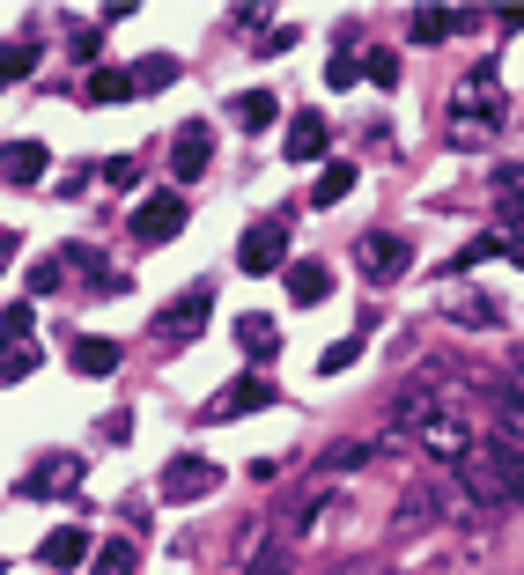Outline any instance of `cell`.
<instances>
[{
    "instance_id": "ac0fdd59",
    "label": "cell",
    "mask_w": 524,
    "mask_h": 575,
    "mask_svg": "<svg viewBox=\"0 0 524 575\" xmlns=\"http://www.w3.org/2000/svg\"><path fill=\"white\" fill-rule=\"evenodd\" d=\"M436 310H444V318H458V325H473V332H495V302L466 296V288H444V296H436Z\"/></svg>"
},
{
    "instance_id": "d6986e66",
    "label": "cell",
    "mask_w": 524,
    "mask_h": 575,
    "mask_svg": "<svg viewBox=\"0 0 524 575\" xmlns=\"http://www.w3.org/2000/svg\"><path fill=\"white\" fill-rule=\"evenodd\" d=\"M81 553H89V531H81V524H59V531H45L37 561H45V568H75Z\"/></svg>"
},
{
    "instance_id": "7bdbcfd3",
    "label": "cell",
    "mask_w": 524,
    "mask_h": 575,
    "mask_svg": "<svg viewBox=\"0 0 524 575\" xmlns=\"http://www.w3.org/2000/svg\"><path fill=\"white\" fill-rule=\"evenodd\" d=\"M0 575H8V561H0Z\"/></svg>"
},
{
    "instance_id": "d4e9b609",
    "label": "cell",
    "mask_w": 524,
    "mask_h": 575,
    "mask_svg": "<svg viewBox=\"0 0 524 575\" xmlns=\"http://www.w3.org/2000/svg\"><path fill=\"white\" fill-rule=\"evenodd\" d=\"M23 75H37V45H30V37H8V45H0V89L23 81Z\"/></svg>"
},
{
    "instance_id": "7a4b0ae2",
    "label": "cell",
    "mask_w": 524,
    "mask_h": 575,
    "mask_svg": "<svg viewBox=\"0 0 524 575\" xmlns=\"http://www.w3.org/2000/svg\"><path fill=\"white\" fill-rule=\"evenodd\" d=\"M495 125H502V81H495V67L480 59L473 75L450 89V119H444V133L458 141V148H480Z\"/></svg>"
},
{
    "instance_id": "7402d4cb",
    "label": "cell",
    "mask_w": 524,
    "mask_h": 575,
    "mask_svg": "<svg viewBox=\"0 0 524 575\" xmlns=\"http://www.w3.org/2000/svg\"><path fill=\"white\" fill-rule=\"evenodd\" d=\"M67 362H75V376H111L125 354H119V340H75V354H67Z\"/></svg>"
},
{
    "instance_id": "484cf974",
    "label": "cell",
    "mask_w": 524,
    "mask_h": 575,
    "mask_svg": "<svg viewBox=\"0 0 524 575\" xmlns=\"http://www.w3.org/2000/svg\"><path fill=\"white\" fill-rule=\"evenodd\" d=\"M348 192H354V163H325V170H318V192H310V200H318V207H340Z\"/></svg>"
},
{
    "instance_id": "f35d334b",
    "label": "cell",
    "mask_w": 524,
    "mask_h": 575,
    "mask_svg": "<svg viewBox=\"0 0 524 575\" xmlns=\"http://www.w3.org/2000/svg\"><path fill=\"white\" fill-rule=\"evenodd\" d=\"M428 524V495H406L400 501V531H422Z\"/></svg>"
},
{
    "instance_id": "9c48e42d",
    "label": "cell",
    "mask_w": 524,
    "mask_h": 575,
    "mask_svg": "<svg viewBox=\"0 0 524 575\" xmlns=\"http://www.w3.org/2000/svg\"><path fill=\"white\" fill-rule=\"evenodd\" d=\"M207 163H215V125L185 119L171 133V177H177V185H193V177H207Z\"/></svg>"
},
{
    "instance_id": "d590c367",
    "label": "cell",
    "mask_w": 524,
    "mask_h": 575,
    "mask_svg": "<svg viewBox=\"0 0 524 575\" xmlns=\"http://www.w3.org/2000/svg\"><path fill=\"white\" fill-rule=\"evenodd\" d=\"M325 81H332V89H354V81H362V59L340 45V52H332V67H325Z\"/></svg>"
},
{
    "instance_id": "1f68e13d",
    "label": "cell",
    "mask_w": 524,
    "mask_h": 575,
    "mask_svg": "<svg viewBox=\"0 0 524 575\" xmlns=\"http://www.w3.org/2000/svg\"><path fill=\"white\" fill-rule=\"evenodd\" d=\"M0 332H8V340H30V332H37V302H8V310H0Z\"/></svg>"
},
{
    "instance_id": "ffe728a7",
    "label": "cell",
    "mask_w": 524,
    "mask_h": 575,
    "mask_svg": "<svg viewBox=\"0 0 524 575\" xmlns=\"http://www.w3.org/2000/svg\"><path fill=\"white\" fill-rule=\"evenodd\" d=\"M229 119L244 125V133H259V125L281 119V97H274V89H244V97H229Z\"/></svg>"
},
{
    "instance_id": "30bf717a",
    "label": "cell",
    "mask_w": 524,
    "mask_h": 575,
    "mask_svg": "<svg viewBox=\"0 0 524 575\" xmlns=\"http://www.w3.org/2000/svg\"><path fill=\"white\" fill-rule=\"evenodd\" d=\"M222 487V465H207V457H171L163 465V501H200Z\"/></svg>"
},
{
    "instance_id": "60d3db41",
    "label": "cell",
    "mask_w": 524,
    "mask_h": 575,
    "mask_svg": "<svg viewBox=\"0 0 524 575\" xmlns=\"http://www.w3.org/2000/svg\"><path fill=\"white\" fill-rule=\"evenodd\" d=\"M8 258H15V229H0V274H8Z\"/></svg>"
},
{
    "instance_id": "e575fe53",
    "label": "cell",
    "mask_w": 524,
    "mask_h": 575,
    "mask_svg": "<svg viewBox=\"0 0 524 575\" xmlns=\"http://www.w3.org/2000/svg\"><path fill=\"white\" fill-rule=\"evenodd\" d=\"M103 185H111V192H133V185H141V163H133V155H111V163H103Z\"/></svg>"
},
{
    "instance_id": "52a82bcc",
    "label": "cell",
    "mask_w": 524,
    "mask_h": 575,
    "mask_svg": "<svg viewBox=\"0 0 524 575\" xmlns=\"http://www.w3.org/2000/svg\"><path fill=\"white\" fill-rule=\"evenodd\" d=\"M266 406H274V384H266V376H237V384H222V391L200 406V421L222 428V421H244V413H266Z\"/></svg>"
},
{
    "instance_id": "8992f818",
    "label": "cell",
    "mask_w": 524,
    "mask_h": 575,
    "mask_svg": "<svg viewBox=\"0 0 524 575\" xmlns=\"http://www.w3.org/2000/svg\"><path fill=\"white\" fill-rule=\"evenodd\" d=\"M125 229H133V244H141V251L171 244L177 229H185V192H149V200L125 214Z\"/></svg>"
},
{
    "instance_id": "4fadbf2b",
    "label": "cell",
    "mask_w": 524,
    "mask_h": 575,
    "mask_svg": "<svg viewBox=\"0 0 524 575\" xmlns=\"http://www.w3.org/2000/svg\"><path fill=\"white\" fill-rule=\"evenodd\" d=\"M422 451L436 457L444 473H458V465H466V451H473V435H466V428H458V421H450V413H444V421H436V428H422Z\"/></svg>"
},
{
    "instance_id": "cb8c5ba5",
    "label": "cell",
    "mask_w": 524,
    "mask_h": 575,
    "mask_svg": "<svg viewBox=\"0 0 524 575\" xmlns=\"http://www.w3.org/2000/svg\"><path fill=\"white\" fill-rule=\"evenodd\" d=\"M37 362H45V354H37V340H8V347H0V384H23V376H37Z\"/></svg>"
},
{
    "instance_id": "6da1fadb",
    "label": "cell",
    "mask_w": 524,
    "mask_h": 575,
    "mask_svg": "<svg viewBox=\"0 0 524 575\" xmlns=\"http://www.w3.org/2000/svg\"><path fill=\"white\" fill-rule=\"evenodd\" d=\"M450 479H458V495L473 509H510V501H524V443L473 435V451H466V465Z\"/></svg>"
},
{
    "instance_id": "8fae6325",
    "label": "cell",
    "mask_w": 524,
    "mask_h": 575,
    "mask_svg": "<svg viewBox=\"0 0 524 575\" xmlns=\"http://www.w3.org/2000/svg\"><path fill=\"white\" fill-rule=\"evenodd\" d=\"M384 421H392V435H422V428L444 421V399H436L428 384H406V391H392V413H384Z\"/></svg>"
},
{
    "instance_id": "3957f363",
    "label": "cell",
    "mask_w": 524,
    "mask_h": 575,
    "mask_svg": "<svg viewBox=\"0 0 524 575\" xmlns=\"http://www.w3.org/2000/svg\"><path fill=\"white\" fill-rule=\"evenodd\" d=\"M207 310H215V288H207V280L177 288V296L149 318V340H155V347H185V340H193V332L207 325Z\"/></svg>"
},
{
    "instance_id": "836d02e7",
    "label": "cell",
    "mask_w": 524,
    "mask_h": 575,
    "mask_svg": "<svg viewBox=\"0 0 524 575\" xmlns=\"http://www.w3.org/2000/svg\"><path fill=\"white\" fill-rule=\"evenodd\" d=\"M59 280H67V258H37L30 266V296H59Z\"/></svg>"
},
{
    "instance_id": "603a6c76",
    "label": "cell",
    "mask_w": 524,
    "mask_h": 575,
    "mask_svg": "<svg viewBox=\"0 0 524 575\" xmlns=\"http://www.w3.org/2000/svg\"><path fill=\"white\" fill-rule=\"evenodd\" d=\"M458 23H473V15H466V8H414V37H422V45H444Z\"/></svg>"
},
{
    "instance_id": "f546056e",
    "label": "cell",
    "mask_w": 524,
    "mask_h": 575,
    "mask_svg": "<svg viewBox=\"0 0 524 575\" xmlns=\"http://www.w3.org/2000/svg\"><path fill=\"white\" fill-rule=\"evenodd\" d=\"M244 575H288V539H266L259 553H244Z\"/></svg>"
},
{
    "instance_id": "2e32d148",
    "label": "cell",
    "mask_w": 524,
    "mask_h": 575,
    "mask_svg": "<svg viewBox=\"0 0 524 575\" xmlns=\"http://www.w3.org/2000/svg\"><path fill=\"white\" fill-rule=\"evenodd\" d=\"M488 413H495L502 443H524V391L517 384H488Z\"/></svg>"
},
{
    "instance_id": "4316f807",
    "label": "cell",
    "mask_w": 524,
    "mask_h": 575,
    "mask_svg": "<svg viewBox=\"0 0 524 575\" xmlns=\"http://www.w3.org/2000/svg\"><path fill=\"white\" fill-rule=\"evenodd\" d=\"M141 568V546H133V539H103L97 546V575H133Z\"/></svg>"
},
{
    "instance_id": "ba28073f",
    "label": "cell",
    "mask_w": 524,
    "mask_h": 575,
    "mask_svg": "<svg viewBox=\"0 0 524 575\" xmlns=\"http://www.w3.org/2000/svg\"><path fill=\"white\" fill-rule=\"evenodd\" d=\"M67 487H81V451H45L23 473V501H52V495H67Z\"/></svg>"
},
{
    "instance_id": "74e56055",
    "label": "cell",
    "mask_w": 524,
    "mask_h": 575,
    "mask_svg": "<svg viewBox=\"0 0 524 575\" xmlns=\"http://www.w3.org/2000/svg\"><path fill=\"white\" fill-rule=\"evenodd\" d=\"M67 52H75V59H89V75H97V59H103V30H75V37H67Z\"/></svg>"
},
{
    "instance_id": "e0dca14e",
    "label": "cell",
    "mask_w": 524,
    "mask_h": 575,
    "mask_svg": "<svg viewBox=\"0 0 524 575\" xmlns=\"http://www.w3.org/2000/svg\"><path fill=\"white\" fill-rule=\"evenodd\" d=\"M281 280H288V302H325V296H332V274H325L318 258H296V266H281Z\"/></svg>"
},
{
    "instance_id": "5bb4252c",
    "label": "cell",
    "mask_w": 524,
    "mask_h": 575,
    "mask_svg": "<svg viewBox=\"0 0 524 575\" xmlns=\"http://www.w3.org/2000/svg\"><path fill=\"white\" fill-rule=\"evenodd\" d=\"M325 141H332V133H325L318 111H296V119H288V141H281V155H288V163H318Z\"/></svg>"
},
{
    "instance_id": "8d00e7d4",
    "label": "cell",
    "mask_w": 524,
    "mask_h": 575,
    "mask_svg": "<svg viewBox=\"0 0 524 575\" xmlns=\"http://www.w3.org/2000/svg\"><path fill=\"white\" fill-rule=\"evenodd\" d=\"M362 75H370L376 89H392V81H400V52H370V59H362Z\"/></svg>"
},
{
    "instance_id": "ab89813d",
    "label": "cell",
    "mask_w": 524,
    "mask_h": 575,
    "mask_svg": "<svg viewBox=\"0 0 524 575\" xmlns=\"http://www.w3.org/2000/svg\"><path fill=\"white\" fill-rule=\"evenodd\" d=\"M296 37H303V30L281 23V30H266V37H259V52H296Z\"/></svg>"
},
{
    "instance_id": "44dd1931",
    "label": "cell",
    "mask_w": 524,
    "mask_h": 575,
    "mask_svg": "<svg viewBox=\"0 0 524 575\" xmlns=\"http://www.w3.org/2000/svg\"><path fill=\"white\" fill-rule=\"evenodd\" d=\"M133 97V67H97L81 81V103H125Z\"/></svg>"
},
{
    "instance_id": "7c38bea8",
    "label": "cell",
    "mask_w": 524,
    "mask_h": 575,
    "mask_svg": "<svg viewBox=\"0 0 524 575\" xmlns=\"http://www.w3.org/2000/svg\"><path fill=\"white\" fill-rule=\"evenodd\" d=\"M45 141H8V148H0V185H15V192H23V185H45Z\"/></svg>"
},
{
    "instance_id": "b9f144b4",
    "label": "cell",
    "mask_w": 524,
    "mask_h": 575,
    "mask_svg": "<svg viewBox=\"0 0 524 575\" xmlns=\"http://www.w3.org/2000/svg\"><path fill=\"white\" fill-rule=\"evenodd\" d=\"M510 258H517V266H524V244H510Z\"/></svg>"
},
{
    "instance_id": "277c9868",
    "label": "cell",
    "mask_w": 524,
    "mask_h": 575,
    "mask_svg": "<svg viewBox=\"0 0 524 575\" xmlns=\"http://www.w3.org/2000/svg\"><path fill=\"white\" fill-rule=\"evenodd\" d=\"M354 266L370 274V288H392V280H406V266H414V244H406L400 229H362V236H354Z\"/></svg>"
},
{
    "instance_id": "5b68a950",
    "label": "cell",
    "mask_w": 524,
    "mask_h": 575,
    "mask_svg": "<svg viewBox=\"0 0 524 575\" xmlns=\"http://www.w3.org/2000/svg\"><path fill=\"white\" fill-rule=\"evenodd\" d=\"M281 258H288V214H266V222L244 229V244H237V274H281Z\"/></svg>"
},
{
    "instance_id": "f1b7e54d",
    "label": "cell",
    "mask_w": 524,
    "mask_h": 575,
    "mask_svg": "<svg viewBox=\"0 0 524 575\" xmlns=\"http://www.w3.org/2000/svg\"><path fill=\"white\" fill-rule=\"evenodd\" d=\"M370 443H332V451H325L318 457V473H362V465H370Z\"/></svg>"
},
{
    "instance_id": "d6a6232c",
    "label": "cell",
    "mask_w": 524,
    "mask_h": 575,
    "mask_svg": "<svg viewBox=\"0 0 524 575\" xmlns=\"http://www.w3.org/2000/svg\"><path fill=\"white\" fill-rule=\"evenodd\" d=\"M362 362V340H332V347L318 354V376H340V369H354Z\"/></svg>"
},
{
    "instance_id": "9a60e30c",
    "label": "cell",
    "mask_w": 524,
    "mask_h": 575,
    "mask_svg": "<svg viewBox=\"0 0 524 575\" xmlns=\"http://www.w3.org/2000/svg\"><path fill=\"white\" fill-rule=\"evenodd\" d=\"M237 347H244L251 362H274L281 354V325L274 318H259V310H244V318H237Z\"/></svg>"
},
{
    "instance_id": "83f0119b",
    "label": "cell",
    "mask_w": 524,
    "mask_h": 575,
    "mask_svg": "<svg viewBox=\"0 0 524 575\" xmlns=\"http://www.w3.org/2000/svg\"><path fill=\"white\" fill-rule=\"evenodd\" d=\"M171 81H177V59H171V52H149V59L133 67V89H171Z\"/></svg>"
},
{
    "instance_id": "4dcf8cb0",
    "label": "cell",
    "mask_w": 524,
    "mask_h": 575,
    "mask_svg": "<svg viewBox=\"0 0 524 575\" xmlns=\"http://www.w3.org/2000/svg\"><path fill=\"white\" fill-rule=\"evenodd\" d=\"M480 258H510V236H473V244L450 258V274H466V266H480Z\"/></svg>"
}]
</instances>
